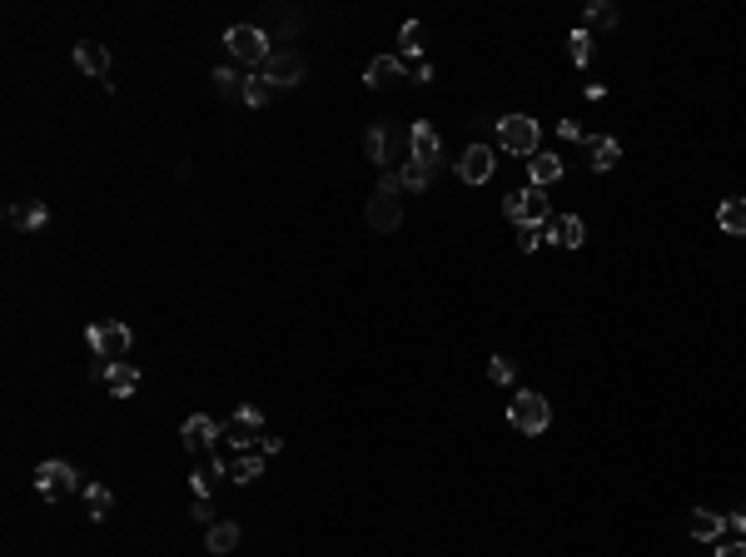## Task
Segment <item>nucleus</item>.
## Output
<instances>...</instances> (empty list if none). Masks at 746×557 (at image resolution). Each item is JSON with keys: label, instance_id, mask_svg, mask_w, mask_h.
<instances>
[{"label": "nucleus", "instance_id": "f257e3e1", "mask_svg": "<svg viewBox=\"0 0 746 557\" xmlns=\"http://www.w3.org/2000/svg\"><path fill=\"white\" fill-rule=\"evenodd\" d=\"M502 215L512 219V225H522V229H543L547 219V190H537V184H528V190H518V194H508L502 199Z\"/></svg>", "mask_w": 746, "mask_h": 557}, {"label": "nucleus", "instance_id": "f03ea898", "mask_svg": "<svg viewBox=\"0 0 746 557\" xmlns=\"http://www.w3.org/2000/svg\"><path fill=\"white\" fill-rule=\"evenodd\" d=\"M508 423H512L518 433H547V423H553V408H547L543 393L522 388V393L508 403Z\"/></svg>", "mask_w": 746, "mask_h": 557}, {"label": "nucleus", "instance_id": "7ed1b4c3", "mask_svg": "<svg viewBox=\"0 0 746 557\" xmlns=\"http://www.w3.org/2000/svg\"><path fill=\"white\" fill-rule=\"evenodd\" d=\"M537 139H543V129H537L533 115H502L498 119V145L508 155H537Z\"/></svg>", "mask_w": 746, "mask_h": 557}, {"label": "nucleus", "instance_id": "20e7f679", "mask_svg": "<svg viewBox=\"0 0 746 557\" xmlns=\"http://www.w3.org/2000/svg\"><path fill=\"white\" fill-rule=\"evenodd\" d=\"M75 488H80V473H75L70 463L50 458V463H40V468H35V493H40L45 503H60V498L75 493Z\"/></svg>", "mask_w": 746, "mask_h": 557}, {"label": "nucleus", "instance_id": "39448f33", "mask_svg": "<svg viewBox=\"0 0 746 557\" xmlns=\"http://www.w3.org/2000/svg\"><path fill=\"white\" fill-rule=\"evenodd\" d=\"M224 45H229V50H235L239 60H249V65H264L269 55H274L259 25H229V31H224Z\"/></svg>", "mask_w": 746, "mask_h": 557}, {"label": "nucleus", "instance_id": "423d86ee", "mask_svg": "<svg viewBox=\"0 0 746 557\" xmlns=\"http://www.w3.org/2000/svg\"><path fill=\"white\" fill-rule=\"evenodd\" d=\"M90 349H95V358H110V364H120V358L129 354V329L125 323H90Z\"/></svg>", "mask_w": 746, "mask_h": 557}, {"label": "nucleus", "instance_id": "0eeeda50", "mask_svg": "<svg viewBox=\"0 0 746 557\" xmlns=\"http://www.w3.org/2000/svg\"><path fill=\"white\" fill-rule=\"evenodd\" d=\"M408 160L428 164V170H438V160H443V139H438V129L428 125V119H418V125L408 129Z\"/></svg>", "mask_w": 746, "mask_h": 557}, {"label": "nucleus", "instance_id": "6e6552de", "mask_svg": "<svg viewBox=\"0 0 746 557\" xmlns=\"http://www.w3.org/2000/svg\"><path fill=\"white\" fill-rule=\"evenodd\" d=\"M224 438H229V448H249V443H264V418H259V408H239L229 423H224Z\"/></svg>", "mask_w": 746, "mask_h": 557}, {"label": "nucleus", "instance_id": "1a4fd4ad", "mask_svg": "<svg viewBox=\"0 0 746 557\" xmlns=\"http://www.w3.org/2000/svg\"><path fill=\"white\" fill-rule=\"evenodd\" d=\"M493 145H468V150H463V160L453 164V170H458V180L463 184H488L493 180Z\"/></svg>", "mask_w": 746, "mask_h": 557}, {"label": "nucleus", "instance_id": "9d476101", "mask_svg": "<svg viewBox=\"0 0 746 557\" xmlns=\"http://www.w3.org/2000/svg\"><path fill=\"white\" fill-rule=\"evenodd\" d=\"M264 80L274 90L279 85H298V80H304V55H298V50H274L264 60Z\"/></svg>", "mask_w": 746, "mask_h": 557}, {"label": "nucleus", "instance_id": "9b49d317", "mask_svg": "<svg viewBox=\"0 0 746 557\" xmlns=\"http://www.w3.org/2000/svg\"><path fill=\"white\" fill-rule=\"evenodd\" d=\"M180 438H184V448H190V453H204V448H214V443L224 438V429L214 423V418L194 413V418H184V423H180Z\"/></svg>", "mask_w": 746, "mask_h": 557}, {"label": "nucleus", "instance_id": "f8f14e48", "mask_svg": "<svg viewBox=\"0 0 746 557\" xmlns=\"http://www.w3.org/2000/svg\"><path fill=\"white\" fill-rule=\"evenodd\" d=\"M75 65H80L85 75H100L110 85V50L100 40H80V45H75Z\"/></svg>", "mask_w": 746, "mask_h": 557}, {"label": "nucleus", "instance_id": "ddd939ff", "mask_svg": "<svg viewBox=\"0 0 746 557\" xmlns=\"http://www.w3.org/2000/svg\"><path fill=\"white\" fill-rule=\"evenodd\" d=\"M369 225L378 229V234H394V229L404 225V209H398V199H388V194H373V199H369Z\"/></svg>", "mask_w": 746, "mask_h": 557}, {"label": "nucleus", "instance_id": "4468645a", "mask_svg": "<svg viewBox=\"0 0 746 557\" xmlns=\"http://www.w3.org/2000/svg\"><path fill=\"white\" fill-rule=\"evenodd\" d=\"M543 229H547V239H553V244H563V249H577L587 239V229H582V219H577V215H553Z\"/></svg>", "mask_w": 746, "mask_h": 557}, {"label": "nucleus", "instance_id": "2eb2a0df", "mask_svg": "<svg viewBox=\"0 0 746 557\" xmlns=\"http://www.w3.org/2000/svg\"><path fill=\"white\" fill-rule=\"evenodd\" d=\"M394 80H404V60H398V55H378V60L363 70V85H373V90L394 85Z\"/></svg>", "mask_w": 746, "mask_h": 557}, {"label": "nucleus", "instance_id": "dca6fc26", "mask_svg": "<svg viewBox=\"0 0 746 557\" xmlns=\"http://www.w3.org/2000/svg\"><path fill=\"white\" fill-rule=\"evenodd\" d=\"M587 155H592V170L597 174H608L612 164L622 160V145L612 135H592V139H587Z\"/></svg>", "mask_w": 746, "mask_h": 557}, {"label": "nucleus", "instance_id": "f3484780", "mask_svg": "<svg viewBox=\"0 0 746 557\" xmlns=\"http://www.w3.org/2000/svg\"><path fill=\"white\" fill-rule=\"evenodd\" d=\"M105 384H110V393L129 398V393H135V388H139V368L120 358V364H110V368H105Z\"/></svg>", "mask_w": 746, "mask_h": 557}, {"label": "nucleus", "instance_id": "a211bd4d", "mask_svg": "<svg viewBox=\"0 0 746 557\" xmlns=\"http://www.w3.org/2000/svg\"><path fill=\"white\" fill-rule=\"evenodd\" d=\"M726 527L722 513H712V508H692V537H702V543H716Z\"/></svg>", "mask_w": 746, "mask_h": 557}, {"label": "nucleus", "instance_id": "6ab92c4d", "mask_svg": "<svg viewBox=\"0 0 746 557\" xmlns=\"http://www.w3.org/2000/svg\"><path fill=\"white\" fill-rule=\"evenodd\" d=\"M204 547H209V553H235L239 547V523H209Z\"/></svg>", "mask_w": 746, "mask_h": 557}, {"label": "nucleus", "instance_id": "aec40b11", "mask_svg": "<svg viewBox=\"0 0 746 557\" xmlns=\"http://www.w3.org/2000/svg\"><path fill=\"white\" fill-rule=\"evenodd\" d=\"M716 225H722L726 234H746V199H722V209H716Z\"/></svg>", "mask_w": 746, "mask_h": 557}, {"label": "nucleus", "instance_id": "412c9836", "mask_svg": "<svg viewBox=\"0 0 746 557\" xmlns=\"http://www.w3.org/2000/svg\"><path fill=\"white\" fill-rule=\"evenodd\" d=\"M209 80H214V90H219L224 100H235V95L244 100V85H249V75H239V70H229V65H219V70H214Z\"/></svg>", "mask_w": 746, "mask_h": 557}, {"label": "nucleus", "instance_id": "4be33fe9", "mask_svg": "<svg viewBox=\"0 0 746 557\" xmlns=\"http://www.w3.org/2000/svg\"><path fill=\"white\" fill-rule=\"evenodd\" d=\"M85 508H90V523H105L110 508H115V493H110V488H100V482H90V488H85Z\"/></svg>", "mask_w": 746, "mask_h": 557}, {"label": "nucleus", "instance_id": "5701e85b", "mask_svg": "<svg viewBox=\"0 0 746 557\" xmlns=\"http://www.w3.org/2000/svg\"><path fill=\"white\" fill-rule=\"evenodd\" d=\"M563 180V160L557 155H533V184L537 190H547V184Z\"/></svg>", "mask_w": 746, "mask_h": 557}, {"label": "nucleus", "instance_id": "b1692460", "mask_svg": "<svg viewBox=\"0 0 746 557\" xmlns=\"http://www.w3.org/2000/svg\"><path fill=\"white\" fill-rule=\"evenodd\" d=\"M45 219H50V209H45L40 199H31V204H21V209H11V225H15V229H40Z\"/></svg>", "mask_w": 746, "mask_h": 557}, {"label": "nucleus", "instance_id": "393cba45", "mask_svg": "<svg viewBox=\"0 0 746 557\" xmlns=\"http://www.w3.org/2000/svg\"><path fill=\"white\" fill-rule=\"evenodd\" d=\"M259 473H264V458H259V453H244V458L229 463V482H239V488H244V482H254Z\"/></svg>", "mask_w": 746, "mask_h": 557}, {"label": "nucleus", "instance_id": "a878e982", "mask_svg": "<svg viewBox=\"0 0 746 557\" xmlns=\"http://www.w3.org/2000/svg\"><path fill=\"white\" fill-rule=\"evenodd\" d=\"M363 155H369L373 164H388V129L373 125L369 135H363Z\"/></svg>", "mask_w": 746, "mask_h": 557}, {"label": "nucleus", "instance_id": "bb28decb", "mask_svg": "<svg viewBox=\"0 0 746 557\" xmlns=\"http://www.w3.org/2000/svg\"><path fill=\"white\" fill-rule=\"evenodd\" d=\"M398 45H404V55H423V45H428V25H423V21H408L404 31H398Z\"/></svg>", "mask_w": 746, "mask_h": 557}, {"label": "nucleus", "instance_id": "cd10ccee", "mask_svg": "<svg viewBox=\"0 0 746 557\" xmlns=\"http://www.w3.org/2000/svg\"><path fill=\"white\" fill-rule=\"evenodd\" d=\"M269 100H274V85H269L264 75H249V85H244V105H254V110H264Z\"/></svg>", "mask_w": 746, "mask_h": 557}, {"label": "nucleus", "instance_id": "c85d7f7f", "mask_svg": "<svg viewBox=\"0 0 746 557\" xmlns=\"http://www.w3.org/2000/svg\"><path fill=\"white\" fill-rule=\"evenodd\" d=\"M587 25H592V31H612V25H617V11H612L608 0H592V5H587Z\"/></svg>", "mask_w": 746, "mask_h": 557}, {"label": "nucleus", "instance_id": "c756f323", "mask_svg": "<svg viewBox=\"0 0 746 557\" xmlns=\"http://www.w3.org/2000/svg\"><path fill=\"white\" fill-rule=\"evenodd\" d=\"M567 55H573L577 65H587V60H592V31H587V25H582V31H573V35H567Z\"/></svg>", "mask_w": 746, "mask_h": 557}, {"label": "nucleus", "instance_id": "7c9ffc66", "mask_svg": "<svg viewBox=\"0 0 746 557\" xmlns=\"http://www.w3.org/2000/svg\"><path fill=\"white\" fill-rule=\"evenodd\" d=\"M398 174H404V190H428V180H433V170H428V164H413V160H408Z\"/></svg>", "mask_w": 746, "mask_h": 557}, {"label": "nucleus", "instance_id": "2f4dec72", "mask_svg": "<svg viewBox=\"0 0 746 557\" xmlns=\"http://www.w3.org/2000/svg\"><path fill=\"white\" fill-rule=\"evenodd\" d=\"M378 194L398 199V194H404V174H398V170H384V174H378Z\"/></svg>", "mask_w": 746, "mask_h": 557}, {"label": "nucleus", "instance_id": "473e14b6", "mask_svg": "<svg viewBox=\"0 0 746 557\" xmlns=\"http://www.w3.org/2000/svg\"><path fill=\"white\" fill-rule=\"evenodd\" d=\"M512 374H518V368H512V358H502V354L488 358V378H493V384H508Z\"/></svg>", "mask_w": 746, "mask_h": 557}, {"label": "nucleus", "instance_id": "72a5a7b5", "mask_svg": "<svg viewBox=\"0 0 746 557\" xmlns=\"http://www.w3.org/2000/svg\"><path fill=\"white\" fill-rule=\"evenodd\" d=\"M537 244H543V229H522V234H518V249H522V254H533Z\"/></svg>", "mask_w": 746, "mask_h": 557}, {"label": "nucleus", "instance_id": "f704fd0d", "mask_svg": "<svg viewBox=\"0 0 746 557\" xmlns=\"http://www.w3.org/2000/svg\"><path fill=\"white\" fill-rule=\"evenodd\" d=\"M194 517H200V523H214V508H209V498H200V503H194Z\"/></svg>", "mask_w": 746, "mask_h": 557}, {"label": "nucleus", "instance_id": "c9c22d12", "mask_svg": "<svg viewBox=\"0 0 746 557\" xmlns=\"http://www.w3.org/2000/svg\"><path fill=\"white\" fill-rule=\"evenodd\" d=\"M284 448V438H274V433H264V443H259V453H279Z\"/></svg>", "mask_w": 746, "mask_h": 557}, {"label": "nucleus", "instance_id": "e433bc0d", "mask_svg": "<svg viewBox=\"0 0 746 557\" xmlns=\"http://www.w3.org/2000/svg\"><path fill=\"white\" fill-rule=\"evenodd\" d=\"M716 557H746V543H732V547H722Z\"/></svg>", "mask_w": 746, "mask_h": 557}, {"label": "nucleus", "instance_id": "4c0bfd02", "mask_svg": "<svg viewBox=\"0 0 746 557\" xmlns=\"http://www.w3.org/2000/svg\"><path fill=\"white\" fill-rule=\"evenodd\" d=\"M732 523H736V527H742V533H746V508H742V513H736V517H732Z\"/></svg>", "mask_w": 746, "mask_h": 557}]
</instances>
